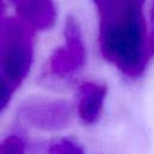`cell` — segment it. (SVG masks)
<instances>
[{"instance_id":"7","label":"cell","mask_w":154,"mask_h":154,"mask_svg":"<svg viewBox=\"0 0 154 154\" xmlns=\"http://www.w3.org/2000/svg\"><path fill=\"white\" fill-rule=\"evenodd\" d=\"M47 154H83V148L72 138H60L52 142L47 148Z\"/></svg>"},{"instance_id":"8","label":"cell","mask_w":154,"mask_h":154,"mask_svg":"<svg viewBox=\"0 0 154 154\" xmlns=\"http://www.w3.org/2000/svg\"><path fill=\"white\" fill-rule=\"evenodd\" d=\"M0 154H25V141L18 134H10L0 141Z\"/></svg>"},{"instance_id":"6","label":"cell","mask_w":154,"mask_h":154,"mask_svg":"<svg viewBox=\"0 0 154 154\" xmlns=\"http://www.w3.org/2000/svg\"><path fill=\"white\" fill-rule=\"evenodd\" d=\"M107 87L100 82H84L78 88L76 112L79 120L85 125L95 124L103 109Z\"/></svg>"},{"instance_id":"1","label":"cell","mask_w":154,"mask_h":154,"mask_svg":"<svg viewBox=\"0 0 154 154\" xmlns=\"http://www.w3.org/2000/svg\"><path fill=\"white\" fill-rule=\"evenodd\" d=\"M146 1L93 0L99 18L100 53L129 79L141 77L152 58Z\"/></svg>"},{"instance_id":"11","label":"cell","mask_w":154,"mask_h":154,"mask_svg":"<svg viewBox=\"0 0 154 154\" xmlns=\"http://www.w3.org/2000/svg\"><path fill=\"white\" fill-rule=\"evenodd\" d=\"M5 10H6V0H0V22L5 18Z\"/></svg>"},{"instance_id":"2","label":"cell","mask_w":154,"mask_h":154,"mask_svg":"<svg viewBox=\"0 0 154 154\" xmlns=\"http://www.w3.org/2000/svg\"><path fill=\"white\" fill-rule=\"evenodd\" d=\"M35 31L18 18L0 22V71L17 89L28 77L34 61Z\"/></svg>"},{"instance_id":"9","label":"cell","mask_w":154,"mask_h":154,"mask_svg":"<svg viewBox=\"0 0 154 154\" xmlns=\"http://www.w3.org/2000/svg\"><path fill=\"white\" fill-rule=\"evenodd\" d=\"M14 90L16 89L8 83V81L0 71V113L8 106Z\"/></svg>"},{"instance_id":"4","label":"cell","mask_w":154,"mask_h":154,"mask_svg":"<svg viewBox=\"0 0 154 154\" xmlns=\"http://www.w3.org/2000/svg\"><path fill=\"white\" fill-rule=\"evenodd\" d=\"M73 107L63 99L31 96L17 109V119L25 128L45 132H55L70 126Z\"/></svg>"},{"instance_id":"10","label":"cell","mask_w":154,"mask_h":154,"mask_svg":"<svg viewBox=\"0 0 154 154\" xmlns=\"http://www.w3.org/2000/svg\"><path fill=\"white\" fill-rule=\"evenodd\" d=\"M148 45L150 55H154V0L149 6V23H148Z\"/></svg>"},{"instance_id":"3","label":"cell","mask_w":154,"mask_h":154,"mask_svg":"<svg viewBox=\"0 0 154 154\" xmlns=\"http://www.w3.org/2000/svg\"><path fill=\"white\" fill-rule=\"evenodd\" d=\"M85 59L87 51L81 25L73 16H69L64 25V43L49 57L42 72V81L66 83L81 72Z\"/></svg>"},{"instance_id":"5","label":"cell","mask_w":154,"mask_h":154,"mask_svg":"<svg viewBox=\"0 0 154 154\" xmlns=\"http://www.w3.org/2000/svg\"><path fill=\"white\" fill-rule=\"evenodd\" d=\"M10 2L17 18L34 31H46L57 20V7L53 0H6Z\"/></svg>"}]
</instances>
